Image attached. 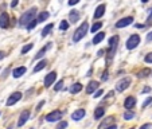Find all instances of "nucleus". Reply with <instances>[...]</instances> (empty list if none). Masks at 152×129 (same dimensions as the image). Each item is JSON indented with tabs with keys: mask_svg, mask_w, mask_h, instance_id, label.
<instances>
[{
	"mask_svg": "<svg viewBox=\"0 0 152 129\" xmlns=\"http://www.w3.org/2000/svg\"><path fill=\"white\" fill-rule=\"evenodd\" d=\"M37 7H32V8H30L28 11H26L22 16H20L19 19V24L20 26H27V24L31 22L32 19H35V15H37Z\"/></svg>",
	"mask_w": 152,
	"mask_h": 129,
	"instance_id": "1",
	"label": "nucleus"
},
{
	"mask_svg": "<svg viewBox=\"0 0 152 129\" xmlns=\"http://www.w3.org/2000/svg\"><path fill=\"white\" fill-rule=\"evenodd\" d=\"M88 30H89V23L88 22H83L77 30H75L74 35H73V42H80L86 34H88Z\"/></svg>",
	"mask_w": 152,
	"mask_h": 129,
	"instance_id": "2",
	"label": "nucleus"
},
{
	"mask_svg": "<svg viewBox=\"0 0 152 129\" xmlns=\"http://www.w3.org/2000/svg\"><path fill=\"white\" fill-rule=\"evenodd\" d=\"M131 82H132V81H131L129 77H125V78H123V79H120L116 83V92H118V93L125 92L129 86H131Z\"/></svg>",
	"mask_w": 152,
	"mask_h": 129,
	"instance_id": "3",
	"label": "nucleus"
},
{
	"mask_svg": "<svg viewBox=\"0 0 152 129\" xmlns=\"http://www.w3.org/2000/svg\"><path fill=\"white\" fill-rule=\"evenodd\" d=\"M139 43H140V36H139L137 34H133L131 35V36L128 38V40H126V49L128 50H133L136 49V47L139 46Z\"/></svg>",
	"mask_w": 152,
	"mask_h": 129,
	"instance_id": "4",
	"label": "nucleus"
},
{
	"mask_svg": "<svg viewBox=\"0 0 152 129\" xmlns=\"http://www.w3.org/2000/svg\"><path fill=\"white\" fill-rule=\"evenodd\" d=\"M108 46H109V57L113 58V55L116 54V50H117V46H118V36L117 35H113L112 38H109Z\"/></svg>",
	"mask_w": 152,
	"mask_h": 129,
	"instance_id": "5",
	"label": "nucleus"
},
{
	"mask_svg": "<svg viewBox=\"0 0 152 129\" xmlns=\"http://www.w3.org/2000/svg\"><path fill=\"white\" fill-rule=\"evenodd\" d=\"M62 118V112L61 110H53L46 116V121L49 122H55V121H61Z\"/></svg>",
	"mask_w": 152,
	"mask_h": 129,
	"instance_id": "6",
	"label": "nucleus"
},
{
	"mask_svg": "<svg viewBox=\"0 0 152 129\" xmlns=\"http://www.w3.org/2000/svg\"><path fill=\"white\" fill-rule=\"evenodd\" d=\"M55 78H57V73H55V71H50L49 74L45 77V81H43L45 87H50V86L55 82Z\"/></svg>",
	"mask_w": 152,
	"mask_h": 129,
	"instance_id": "7",
	"label": "nucleus"
},
{
	"mask_svg": "<svg viewBox=\"0 0 152 129\" xmlns=\"http://www.w3.org/2000/svg\"><path fill=\"white\" fill-rule=\"evenodd\" d=\"M133 22V17L132 16H125V17H121L120 20H118L117 23H116V27L117 28H124V27L129 26V24Z\"/></svg>",
	"mask_w": 152,
	"mask_h": 129,
	"instance_id": "8",
	"label": "nucleus"
},
{
	"mask_svg": "<svg viewBox=\"0 0 152 129\" xmlns=\"http://www.w3.org/2000/svg\"><path fill=\"white\" fill-rule=\"evenodd\" d=\"M22 98V93L20 92H15V93H12L11 95L8 97V100H7V106H12V105H15V103L18 102V101Z\"/></svg>",
	"mask_w": 152,
	"mask_h": 129,
	"instance_id": "9",
	"label": "nucleus"
},
{
	"mask_svg": "<svg viewBox=\"0 0 152 129\" xmlns=\"http://www.w3.org/2000/svg\"><path fill=\"white\" fill-rule=\"evenodd\" d=\"M113 124H115V117H113V116H110V117L105 118V120H104L102 122L98 125V129H108L109 126H112Z\"/></svg>",
	"mask_w": 152,
	"mask_h": 129,
	"instance_id": "10",
	"label": "nucleus"
},
{
	"mask_svg": "<svg viewBox=\"0 0 152 129\" xmlns=\"http://www.w3.org/2000/svg\"><path fill=\"white\" fill-rule=\"evenodd\" d=\"M135 105H136V98L133 97V95H129V97H126L125 101H124V108H125L126 110L132 109Z\"/></svg>",
	"mask_w": 152,
	"mask_h": 129,
	"instance_id": "11",
	"label": "nucleus"
},
{
	"mask_svg": "<svg viewBox=\"0 0 152 129\" xmlns=\"http://www.w3.org/2000/svg\"><path fill=\"white\" fill-rule=\"evenodd\" d=\"M10 26V16L7 12H3L0 15V27L1 28H7Z\"/></svg>",
	"mask_w": 152,
	"mask_h": 129,
	"instance_id": "12",
	"label": "nucleus"
},
{
	"mask_svg": "<svg viewBox=\"0 0 152 129\" xmlns=\"http://www.w3.org/2000/svg\"><path fill=\"white\" fill-rule=\"evenodd\" d=\"M28 118H30V110H23V113L19 117V121H18V126H23L28 121Z\"/></svg>",
	"mask_w": 152,
	"mask_h": 129,
	"instance_id": "13",
	"label": "nucleus"
},
{
	"mask_svg": "<svg viewBox=\"0 0 152 129\" xmlns=\"http://www.w3.org/2000/svg\"><path fill=\"white\" fill-rule=\"evenodd\" d=\"M85 114H86L85 109H77V110H74V112H73L72 118L74 121H80V120H82V118L85 117Z\"/></svg>",
	"mask_w": 152,
	"mask_h": 129,
	"instance_id": "14",
	"label": "nucleus"
},
{
	"mask_svg": "<svg viewBox=\"0 0 152 129\" xmlns=\"http://www.w3.org/2000/svg\"><path fill=\"white\" fill-rule=\"evenodd\" d=\"M97 89H98L97 81H90V82L88 83V86H86V94H92V93H94Z\"/></svg>",
	"mask_w": 152,
	"mask_h": 129,
	"instance_id": "15",
	"label": "nucleus"
},
{
	"mask_svg": "<svg viewBox=\"0 0 152 129\" xmlns=\"http://www.w3.org/2000/svg\"><path fill=\"white\" fill-rule=\"evenodd\" d=\"M78 20H80V12L77 9H72L69 12V22L70 23H77Z\"/></svg>",
	"mask_w": 152,
	"mask_h": 129,
	"instance_id": "16",
	"label": "nucleus"
},
{
	"mask_svg": "<svg viewBox=\"0 0 152 129\" xmlns=\"http://www.w3.org/2000/svg\"><path fill=\"white\" fill-rule=\"evenodd\" d=\"M105 9H106L105 4H100V6L96 8V11H94V19H100V17L105 14Z\"/></svg>",
	"mask_w": 152,
	"mask_h": 129,
	"instance_id": "17",
	"label": "nucleus"
},
{
	"mask_svg": "<svg viewBox=\"0 0 152 129\" xmlns=\"http://www.w3.org/2000/svg\"><path fill=\"white\" fill-rule=\"evenodd\" d=\"M26 67L24 66H20V67H16V69H14V71H12V77L14 78H20L22 75L26 73Z\"/></svg>",
	"mask_w": 152,
	"mask_h": 129,
	"instance_id": "18",
	"label": "nucleus"
},
{
	"mask_svg": "<svg viewBox=\"0 0 152 129\" xmlns=\"http://www.w3.org/2000/svg\"><path fill=\"white\" fill-rule=\"evenodd\" d=\"M46 65H47V60H46V59H42V60H39V62L37 63V66L34 67V70H32V71H34V73L40 71V70H42V69H45V67H46Z\"/></svg>",
	"mask_w": 152,
	"mask_h": 129,
	"instance_id": "19",
	"label": "nucleus"
},
{
	"mask_svg": "<svg viewBox=\"0 0 152 129\" xmlns=\"http://www.w3.org/2000/svg\"><path fill=\"white\" fill-rule=\"evenodd\" d=\"M104 38H105V34H104V32H98V34L94 35L92 43H93V44H98V43H101L104 40Z\"/></svg>",
	"mask_w": 152,
	"mask_h": 129,
	"instance_id": "20",
	"label": "nucleus"
},
{
	"mask_svg": "<svg viewBox=\"0 0 152 129\" xmlns=\"http://www.w3.org/2000/svg\"><path fill=\"white\" fill-rule=\"evenodd\" d=\"M81 90H82V83H80V82L74 83V85L70 87V93H72V94H77V93H80Z\"/></svg>",
	"mask_w": 152,
	"mask_h": 129,
	"instance_id": "21",
	"label": "nucleus"
},
{
	"mask_svg": "<svg viewBox=\"0 0 152 129\" xmlns=\"http://www.w3.org/2000/svg\"><path fill=\"white\" fill-rule=\"evenodd\" d=\"M104 114H105V109H104V108H101V106H98L97 109L94 110V118H96V120H100V118H102Z\"/></svg>",
	"mask_w": 152,
	"mask_h": 129,
	"instance_id": "22",
	"label": "nucleus"
},
{
	"mask_svg": "<svg viewBox=\"0 0 152 129\" xmlns=\"http://www.w3.org/2000/svg\"><path fill=\"white\" fill-rule=\"evenodd\" d=\"M149 74H151V69H148V67H144V69H141L140 71L137 73V77L139 78H145V77H148Z\"/></svg>",
	"mask_w": 152,
	"mask_h": 129,
	"instance_id": "23",
	"label": "nucleus"
},
{
	"mask_svg": "<svg viewBox=\"0 0 152 129\" xmlns=\"http://www.w3.org/2000/svg\"><path fill=\"white\" fill-rule=\"evenodd\" d=\"M50 47H51V43H49V44H47L46 47H43V49H40L39 51H38V54L35 55V59H39V58H42L43 55H45V52H46L47 50L50 49Z\"/></svg>",
	"mask_w": 152,
	"mask_h": 129,
	"instance_id": "24",
	"label": "nucleus"
},
{
	"mask_svg": "<svg viewBox=\"0 0 152 129\" xmlns=\"http://www.w3.org/2000/svg\"><path fill=\"white\" fill-rule=\"evenodd\" d=\"M53 27H54V24H51V23H50V24H47V26H45V28L42 30V32H40V35H42L43 38H45V36H47V35L50 34V31H51V30H53Z\"/></svg>",
	"mask_w": 152,
	"mask_h": 129,
	"instance_id": "25",
	"label": "nucleus"
},
{
	"mask_svg": "<svg viewBox=\"0 0 152 129\" xmlns=\"http://www.w3.org/2000/svg\"><path fill=\"white\" fill-rule=\"evenodd\" d=\"M49 16H50V14L47 11H45V12H40L39 14V16H38V23H42V22H45V20H47L49 19Z\"/></svg>",
	"mask_w": 152,
	"mask_h": 129,
	"instance_id": "26",
	"label": "nucleus"
},
{
	"mask_svg": "<svg viewBox=\"0 0 152 129\" xmlns=\"http://www.w3.org/2000/svg\"><path fill=\"white\" fill-rule=\"evenodd\" d=\"M101 27H102V22H97V23L93 24V27H92V30H90V31H92L93 34H97V31H100Z\"/></svg>",
	"mask_w": 152,
	"mask_h": 129,
	"instance_id": "27",
	"label": "nucleus"
},
{
	"mask_svg": "<svg viewBox=\"0 0 152 129\" xmlns=\"http://www.w3.org/2000/svg\"><path fill=\"white\" fill-rule=\"evenodd\" d=\"M133 117H135V113H133L131 109H129V110H126V112L124 113V120H126V121H129V120H133Z\"/></svg>",
	"mask_w": 152,
	"mask_h": 129,
	"instance_id": "28",
	"label": "nucleus"
},
{
	"mask_svg": "<svg viewBox=\"0 0 152 129\" xmlns=\"http://www.w3.org/2000/svg\"><path fill=\"white\" fill-rule=\"evenodd\" d=\"M37 24H38V20L37 19H32L31 22H30V23L26 26V28L28 30V31H31V30H34L35 27H37Z\"/></svg>",
	"mask_w": 152,
	"mask_h": 129,
	"instance_id": "29",
	"label": "nucleus"
},
{
	"mask_svg": "<svg viewBox=\"0 0 152 129\" xmlns=\"http://www.w3.org/2000/svg\"><path fill=\"white\" fill-rule=\"evenodd\" d=\"M32 46H34L32 43H28V44H26V46H23V47H22V50H20V52H22V54H27V52H28L30 50L32 49Z\"/></svg>",
	"mask_w": 152,
	"mask_h": 129,
	"instance_id": "30",
	"label": "nucleus"
},
{
	"mask_svg": "<svg viewBox=\"0 0 152 129\" xmlns=\"http://www.w3.org/2000/svg\"><path fill=\"white\" fill-rule=\"evenodd\" d=\"M67 28H69V23H67L66 20H62L59 23V30L61 31H66Z\"/></svg>",
	"mask_w": 152,
	"mask_h": 129,
	"instance_id": "31",
	"label": "nucleus"
},
{
	"mask_svg": "<svg viewBox=\"0 0 152 129\" xmlns=\"http://www.w3.org/2000/svg\"><path fill=\"white\" fill-rule=\"evenodd\" d=\"M62 87H63V81L61 79V81H58L57 85L54 86V90H55V92H59V90L62 89Z\"/></svg>",
	"mask_w": 152,
	"mask_h": 129,
	"instance_id": "32",
	"label": "nucleus"
},
{
	"mask_svg": "<svg viewBox=\"0 0 152 129\" xmlns=\"http://www.w3.org/2000/svg\"><path fill=\"white\" fill-rule=\"evenodd\" d=\"M67 128V122L66 121H59L57 125V129H66Z\"/></svg>",
	"mask_w": 152,
	"mask_h": 129,
	"instance_id": "33",
	"label": "nucleus"
},
{
	"mask_svg": "<svg viewBox=\"0 0 152 129\" xmlns=\"http://www.w3.org/2000/svg\"><path fill=\"white\" fill-rule=\"evenodd\" d=\"M144 60H145V63H152V52H148L144 58Z\"/></svg>",
	"mask_w": 152,
	"mask_h": 129,
	"instance_id": "34",
	"label": "nucleus"
},
{
	"mask_svg": "<svg viewBox=\"0 0 152 129\" xmlns=\"http://www.w3.org/2000/svg\"><path fill=\"white\" fill-rule=\"evenodd\" d=\"M151 102H152V97H148V98H147V100L143 102V105H141V106H143V108H147V106H148Z\"/></svg>",
	"mask_w": 152,
	"mask_h": 129,
	"instance_id": "35",
	"label": "nucleus"
},
{
	"mask_svg": "<svg viewBox=\"0 0 152 129\" xmlns=\"http://www.w3.org/2000/svg\"><path fill=\"white\" fill-rule=\"evenodd\" d=\"M102 90H101V89H97V90H96V92H94V98H98V97H101V95H102Z\"/></svg>",
	"mask_w": 152,
	"mask_h": 129,
	"instance_id": "36",
	"label": "nucleus"
},
{
	"mask_svg": "<svg viewBox=\"0 0 152 129\" xmlns=\"http://www.w3.org/2000/svg\"><path fill=\"white\" fill-rule=\"evenodd\" d=\"M18 3H19V0H11V4H10V6H11L12 8H15V7L18 6Z\"/></svg>",
	"mask_w": 152,
	"mask_h": 129,
	"instance_id": "37",
	"label": "nucleus"
},
{
	"mask_svg": "<svg viewBox=\"0 0 152 129\" xmlns=\"http://www.w3.org/2000/svg\"><path fill=\"white\" fill-rule=\"evenodd\" d=\"M77 3H80V0H69V6H75Z\"/></svg>",
	"mask_w": 152,
	"mask_h": 129,
	"instance_id": "38",
	"label": "nucleus"
},
{
	"mask_svg": "<svg viewBox=\"0 0 152 129\" xmlns=\"http://www.w3.org/2000/svg\"><path fill=\"white\" fill-rule=\"evenodd\" d=\"M149 128H151V124L147 122V124H144V125H141L140 129H149Z\"/></svg>",
	"mask_w": 152,
	"mask_h": 129,
	"instance_id": "39",
	"label": "nucleus"
},
{
	"mask_svg": "<svg viewBox=\"0 0 152 129\" xmlns=\"http://www.w3.org/2000/svg\"><path fill=\"white\" fill-rule=\"evenodd\" d=\"M108 79V71H104V74H102V81H106Z\"/></svg>",
	"mask_w": 152,
	"mask_h": 129,
	"instance_id": "40",
	"label": "nucleus"
},
{
	"mask_svg": "<svg viewBox=\"0 0 152 129\" xmlns=\"http://www.w3.org/2000/svg\"><path fill=\"white\" fill-rule=\"evenodd\" d=\"M147 40H148V42H151L152 40V31L148 32V35H147Z\"/></svg>",
	"mask_w": 152,
	"mask_h": 129,
	"instance_id": "41",
	"label": "nucleus"
},
{
	"mask_svg": "<svg viewBox=\"0 0 152 129\" xmlns=\"http://www.w3.org/2000/svg\"><path fill=\"white\" fill-rule=\"evenodd\" d=\"M149 92H151V87H148V86L143 89V93H149Z\"/></svg>",
	"mask_w": 152,
	"mask_h": 129,
	"instance_id": "42",
	"label": "nucleus"
},
{
	"mask_svg": "<svg viewBox=\"0 0 152 129\" xmlns=\"http://www.w3.org/2000/svg\"><path fill=\"white\" fill-rule=\"evenodd\" d=\"M104 55V50H98L97 51V57H102Z\"/></svg>",
	"mask_w": 152,
	"mask_h": 129,
	"instance_id": "43",
	"label": "nucleus"
},
{
	"mask_svg": "<svg viewBox=\"0 0 152 129\" xmlns=\"http://www.w3.org/2000/svg\"><path fill=\"white\" fill-rule=\"evenodd\" d=\"M45 103V101H40L39 102V105H38V108H37V110H40V108H42V105Z\"/></svg>",
	"mask_w": 152,
	"mask_h": 129,
	"instance_id": "44",
	"label": "nucleus"
},
{
	"mask_svg": "<svg viewBox=\"0 0 152 129\" xmlns=\"http://www.w3.org/2000/svg\"><path fill=\"white\" fill-rule=\"evenodd\" d=\"M4 57H6V54H4V52L3 51H0V59H3V58Z\"/></svg>",
	"mask_w": 152,
	"mask_h": 129,
	"instance_id": "45",
	"label": "nucleus"
},
{
	"mask_svg": "<svg viewBox=\"0 0 152 129\" xmlns=\"http://www.w3.org/2000/svg\"><path fill=\"white\" fill-rule=\"evenodd\" d=\"M108 129H117V126H116L115 124H113V125H112V126H109V128H108Z\"/></svg>",
	"mask_w": 152,
	"mask_h": 129,
	"instance_id": "46",
	"label": "nucleus"
},
{
	"mask_svg": "<svg viewBox=\"0 0 152 129\" xmlns=\"http://www.w3.org/2000/svg\"><path fill=\"white\" fill-rule=\"evenodd\" d=\"M141 3H148V0H141Z\"/></svg>",
	"mask_w": 152,
	"mask_h": 129,
	"instance_id": "47",
	"label": "nucleus"
},
{
	"mask_svg": "<svg viewBox=\"0 0 152 129\" xmlns=\"http://www.w3.org/2000/svg\"><path fill=\"white\" fill-rule=\"evenodd\" d=\"M132 129H133V128H132Z\"/></svg>",
	"mask_w": 152,
	"mask_h": 129,
	"instance_id": "48",
	"label": "nucleus"
}]
</instances>
